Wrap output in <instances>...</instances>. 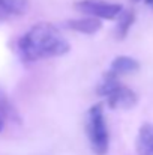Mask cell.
<instances>
[{"mask_svg": "<svg viewBox=\"0 0 153 155\" xmlns=\"http://www.w3.org/2000/svg\"><path fill=\"white\" fill-rule=\"evenodd\" d=\"M18 50L26 62H35L68 53L69 44L56 26L51 23H38L20 38Z\"/></svg>", "mask_w": 153, "mask_h": 155, "instance_id": "cell-1", "label": "cell"}, {"mask_svg": "<svg viewBox=\"0 0 153 155\" xmlns=\"http://www.w3.org/2000/svg\"><path fill=\"white\" fill-rule=\"evenodd\" d=\"M144 2H146V5H147V6H150V8L153 9V0H144Z\"/></svg>", "mask_w": 153, "mask_h": 155, "instance_id": "cell-11", "label": "cell"}, {"mask_svg": "<svg viewBox=\"0 0 153 155\" xmlns=\"http://www.w3.org/2000/svg\"><path fill=\"white\" fill-rule=\"evenodd\" d=\"M86 134L92 151L96 155H105L110 146V134L104 116L102 104H95L86 114Z\"/></svg>", "mask_w": 153, "mask_h": 155, "instance_id": "cell-2", "label": "cell"}, {"mask_svg": "<svg viewBox=\"0 0 153 155\" xmlns=\"http://www.w3.org/2000/svg\"><path fill=\"white\" fill-rule=\"evenodd\" d=\"M2 5H3L8 17L9 15H23L29 11L27 0H2Z\"/></svg>", "mask_w": 153, "mask_h": 155, "instance_id": "cell-9", "label": "cell"}, {"mask_svg": "<svg viewBox=\"0 0 153 155\" xmlns=\"http://www.w3.org/2000/svg\"><path fill=\"white\" fill-rule=\"evenodd\" d=\"M134 21H135V14H134V11L120 12V15H119V23H117V27H116V38H117V39H123V38L128 35V32H129L131 26L134 24Z\"/></svg>", "mask_w": 153, "mask_h": 155, "instance_id": "cell-8", "label": "cell"}, {"mask_svg": "<svg viewBox=\"0 0 153 155\" xmlns=\"http://www.w3.org/2000/svg\"><path fill=\"white\" fill-rule=\"evenodd\" d=\"M3 130V117H2V114H0V131Z\"/></svg>", "mask_w": 153, "mask_h": 155, "instance_id": "cell-12", "label": "cell"}, {"mask_svg": "<svg viewBox=\"0 0 153 155\" xmlns=\"http://www.w3.org/2000/svg\"><path fill=\"white\" fill-rule=\"evenodd\" d=\"M74 8L83 14L98 17L104 20H113L120 15L122 6L117 3H107L104 0H78L75 2Z\"/></svg>", "mask_w": 153, "mask_h": 155, "instance_id": "cell-4", "label": "cell"}, {"mask_svg": "<svg viewBox=\"0 0 153 155\" xmlns=\"http://www.w3.org/2000/svg\"><path fill=\"white\" fill-rule=\"evenodd\" d=\"M9 111H12L11 104L5 100L3 95H0V113H9Z\"/></svg>", "mask_w": 153, "mask_h": 155, "instance_id": "cell-10", "label": "cell"}, {"mask_svg": "<svg viewBox=\"0 0 153 155\" xmlns=\"http://www.w3.org/2000/svg\"><path fill=\"white\" fill-rule=\"evenodd\" d=\"M98 95L105 97L110 108H131L137 104V95L129 87L119 83V75L108 71L98 86Z\"/></svg>", "mask_w": 153, "mask_h": 155, "instance_id": "cell-3", "label": "cell"}, {"mask_svg": "<svg viewBox=\"0 0 153 155\" xmlns=\"http://www.w3.org/2000/svg\"><path fill=\"white\" fill-rule=\"evenodd\" d=\"M138 68H140V63H138L135 59L128 57V56H119V57H116V59L111 62L110 71L120 77V75L132 74V72L138 71Z\"/></svg>", "mask_w": 153, "mask_h": 155, "instance_id": "cell-7", "label": "cell"}, {"mask_svg": "<svg viewBox=\"0 0 153 155\" xmlns=\"http://www.w3.org/2000/svg\"><path fill=\"white\" fill-rule=\"evenodd\" d=\"M137 154L153 155V124H144L137 136Z\"/></svg>", "mask_w": 153, "mask_h": 155, "instance_id": "cell-5", "label": "cell"}, {"mask_svg": "<svg viewBox=\"0 0 153 155\" xmlns=\"http://www.w3.org/2000/svg\"><path fill=\"white\" fill-rule=\"evenodd\" d=\"M131 2H134V3H138V2H141V0H131Z\"/></svg>", "mask_w": 153, "mask_h": 155, "instance_id": "cell-13", "label": "cell"}, {"mask_svg": "<svg viewBox=\"0 0 153 155\" xmlns=\"http://www.w3.org/2000/svg\"><path fill=\"white\" fill-rule=\"evenodd\" d=\"M68 27L74 29L75 32L80 33H86V35H92L96 33L102 27L101 20H98V17H87V18H80V20H71L68 21Z\"/></svg>", "mask_w": 153, "mask_h": 155, "instance_id": "cell-6", "label": "cell"}]
</instances>
